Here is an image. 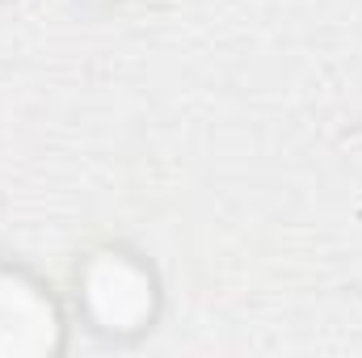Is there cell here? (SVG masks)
<instances>
[{
	"label": "cell",
	"instance_id": "obj_1",
	"mask_svg": "<svg viewBox=\"0 0 362 358\" xmlns=\"http://www.w3.org/2000/svg\"><path fill=\"white\" fill-rule=\"evenodd\" d=\"M85 291H89V308L97 312V321L110 325V329H131L152 308L148 278L131 266V262H122V258H101L89 270Z\"/></svg>",
	"mask_w": 362,
	"mask_h": 358
},
{
	"label": "cell",
	"instance_id": "obj_2",
	"mask_svg": "<svg viewBox=\"0 0 362 358\" xmlns=\"http://www.w3.org/2000/svg\"><path fill=\"white\" fill-rule=\"evenodd\" d=\"M51 342H55L51 304L34 287L0 274V354H42L51 350Z\"/></svg>",
	"mask_w": 362,
	"mask_h": 358
}]
</instances>
